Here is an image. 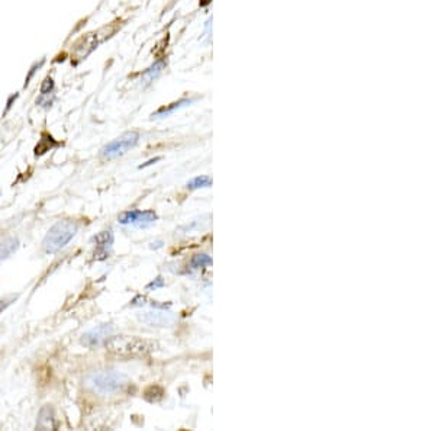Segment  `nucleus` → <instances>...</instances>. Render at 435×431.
Here are the masks:
<instances>
[{
	"label": "nucleus",
	"mask_w": 435,
	"mask_h": 431,
	"mask_svg": "<svg viewBox=\"0 0 435 431\" xmlns=\"http://www.w3.org/2000/svg\"><path fill=\"white\" fill-rule=\"evenodd\" d=\"M79 231V225L71 220H61L49 228L44 237L42 247L47 254H56L71 241Z\"/></svg>",
	"instance_id": "f257e3e1"
},
{
	"label": "nucleus",
	"mask_w": 435,
	"mask_h": 431,
	"mask_svg": "<svg viewBox=\"0 0 435 431\" xmlns=\"http://www.w3.org/2000/svg\"><path fill=\"white\" fill-rule=\"evenodd\" d=\"M111 353L118 356H145L154 350V344L139 337H112L106 343Z\"/></svg>",
	"instance_id": "f03ea898"
},
{
	"label": "nucleus",
	"mask_w": 435,
	"mask_h": 431,
	"mask_svg": "<svg viewBox=\"0 0 435 431\" xmlns=\"http://www.w3.org/2000/svg\"><path fill=\"white\" fill-rule=\"evenodd\" d=\"M126 382L128 376L118 370H99L87 376V385L102 395H109L119 390Z\"/></svg>",
	"instance_id": "7ed1b4c3"
},
{
	"label": "nucleus",
	"mask_w": 435,
	"mask_h": 431,
	"mask_svg": "<svg viewBox=\"0 0 435 431\" xmlns=\"http://www.w3.org/2000/svg\"><path fill=\"white\" fill-rule=\"evenodd\" d=\"M138 141H139V134L138 132H126L121 135L119 138L113 139L111 141L109 144H106L102 150H100V155L106 158V160H113V158H118L121 155L126 154L131 148L137 146Z\"/></svg>",
	"instance_id": "20e7f679"
},
{
	"label": "nucleus",
	"mask_w": 435,
	"mask_h": 431,
	"mask_svg": "<svg viewBox=\"0 0 435 431\" xmlns=\"http://www.w3.org/2000/svg\"><path fill=\"white\" fill-rule=\"evenodd\" d=\"M157 220H158V217H157V213L154 211H138V209L122 212L121 215L118 217L119 224H122V225H132V227L135 228L150 227Z\"/></svg>",
	"instance_id": "39448f33"
},
{
	"label": "nucleus",
	"mask_w": 435,
	"mask_h": 431,
	"mask_svg": "<svg viewBox=\"0 0 435 431\" xmlns=\"http://www.w3.org/2000/svg\"><path fill=\"white\" fill-rule=\"evenodd\" d=\"M138 319L150 327H173L176 322L174 314L160 308L147 311L144 314L138 315Z\"/></svg>",
	"instance_id": "423d86ee"
},
{
	"label": "nucleus",
	"mask_w": 435,
	"mask_h": 431,
	"mask_svg": "<svg viewBox=\"0 0 435 431\" xmlns=\"http://www.w3.org/2000/svg\"><path fill=\"white\" fill-rule=\"evenodd\" d=\"M113 333V327L111 324H102L97 326L96 328L90 330L87 333L81 335V344L87 346V347H96L100 346L103 342H107V338Z\"/></svg>",
	"instance_id": "0eeeda50"
},
{
	"label": "nucleus",
	"mask_w": 435,
	"mask_h": 431,
	"mask_svg": "<svg viewBox=\"0 0 435 431\" xmlns=\"http://www.w3.org/2000/svg\"><path fill=\"white\" fill-rule=\"evenodd\" d=\"M95 243H96V250H95V259L96 260H105L109 257V253L113 244V234L111 229L102 231L95 237Z\"/></svg>",
	"instance_id": "6e6552de"
},
{
	"label": "nucleus",
	"mask_w": 435,
	"mask_h": 431,
	"mask_svg": "<svg viewBox=\"0 0 435 431\" xmlns=\"http://www.w3.org/2000/svg\"><path fill=\"white\" fill-rule=\"evenodd\" d=\"M19 247V240L16 237H8L0 241V263L8 260Z\"/></svg>",
	"instance_id": "1a4fd4ad"
},
{
	"label": "nucleus",
	"mask_w": 435,
	"mask_h": 431,
	"mask_svg": "<svg viewBox=\"0 0 435 431\" xmlns=\"http://www.w3.org/2000/svg\"><path fill=\"white\" fill-rule=\"evenodd\" d=\"M37 427L41 428V430H52V428H56L52 408L47 405V407H44L42 409H41L40 415H38V423H37Z\"/></svg>",
	"instance_id": "9d476101"
},
{
	"label": "nucleus",
	"mask_w": 435,
	"mask_h": 431,
	"mask_svg": "<svg viewBox=\"0 0 435 431\" xmlns=\"http://www.w3.org/2000/svg\"><path fill=\"white\" fill-rule=\"evenodd\" d=\"M194 99H182V100H178V102H174V103H171V105L169 106H164V107H161V109H158L155 114L151 115V118L153 119H157V118H166V116H169L170 114H173L174 111H177V109H180V107H185V106L190 105V103H193Z\"/></svg>",
	"instance_id": "9b49d317"
},
{
	"label": "nucleus",
	"mask_w": 435,
	"mask_h": 431,
	"mask_svg": "<svg viewBox=\"0 0 435 431\" xmlns=\"http://www.w3.org/2000/svg\"><path fill=\"white\" fill-rule=\"evenodd\" d=\"M210 186H212V179L209 176H197V177L189 180L187 185H186L189 190H197V189H205V187Z\"/></svg>",
	"instance_id": "f8f14e48"
},
{
	"label": "nucleus",
	"mask_w": 435,
	"mask_h": 431,
	"mask_svg": "<svg viewBox=\"0 0 435 431\" xmlns=\"http://www.w3.org/2000/svg\"><path fill=\"white\" fill-rule=\"evenodd\" d=\"M162 68H164V63H162V61H157L155 64L151 65V67L142 74V79H144L145 84L154 82V79H157V77L161 74Z\"/></svg>",
	"instance_id": "ddd939ff"
},
{
	"label": "nucleus",
	"mask_w": 435,
	"mask_h": 431,
	"mask_svg": "<svg viewBox=\"0 0 435 431\" xmlns=\"http://www.w3.org/2000/svg\"><path fill=\"white\" fill-rule=\"evenodd\" d=\"M212 257L210 256H208V254H205V253H202V254H196L193 259H192V261H190V266L193 268H201V267H209V266H212Z\"/></svg>",
	"instance_id": "4468645a"
},
{
	"label": "nucleus",
	"mask_w": 435,
	"mask_h": 431,
	"mask_svg": "<svg viewBox=\"0 0 435 431\" xmlns=\"http://www.w3.org/2000/svg\"><path fill=\"white\" fill-rule=\"evenodd\" d=\"M17 298H19V293H10V295H6V296H2L0 298V314L5 309H8L13 302L16 301Z\"/></svg>",
	"instance_id": "2eb2a0df"
},
{
	"label": "nucleus",
	"mask_w": 435,
	"mask_h": 431,
	"mask_svg": "<svg viewBox=\"0 0 435 431\" xmlns=\"http://www.w3.org/2000/svg\"><path fill=\"white\" fill-rule=\"evenodd\" d=\"M164 285H166L164 279H162L161 276H158V277H155L153 282H150L148 285L145 286V291L153 292V291H157V289H160V288H164Z\"/></svg>",
	"instance_id": "dca6fc26"
},
{
	"label": "nucleus",
	"mask_w": 435,
	"mask_h": 431,
	"mask_svg": "<svg viewBox=\"0 0 435 431\" xmlns=\"http://www.w3.org/2000/svg\"><path fill=\"white\" fill-rule=\"evenodd\" d=\"M52 89H54V82L51 77H47L41 84V95H49Z\"/></svg>",
	"instance_id": "f3484780"
},
{
	"label": "nucleus",
	"mask_w": 435,
	"mask_h": 431,
	"mask_svg": "<svg viewBox=\"0 0 435 431\" xmlns=\"http://www.w3.org/2000/svg\"><path fill=\"white\" fill-rule=\"evenodd\" d=\"M42 63H44V60H41V61H40V64H38V63H37V64L33 65L32 68H31V71H29V74H28V77H26V83H25V86H26V84H28V83H29V80H31V77H32L33 73H35V70H37V68H38V67H41V65H42Z\"/></svg>",
	"instance_id": "a211bd4d"
}]
</instances>
